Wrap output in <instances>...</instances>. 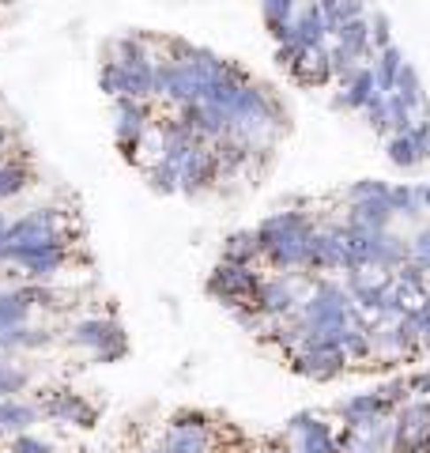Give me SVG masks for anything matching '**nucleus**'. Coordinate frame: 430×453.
<instances>
[{"instance_id":"obj_1","label":"nucleus","mask_w":430,"mask_h":453,"mask_svg":"<svg viewBox=\"0 0 430 453\" xmlns=\"http://www.w3.org/2000/svg\"><path fill=\"white\" fill-rule=\"evenodd\" d=\"M257 246H261V265L268 273H306L310 265V238L318 231V219L303 208L272 211L268 219L253 226Z\"/></svg>"},{"instance_id":"obj_2","label":"nucleus","mask_w":430,"mask_h":453,"mask_svg":"<svg viewBox=\"0 0 430 453\" xmlns=\"http://www.w3.org/2000/svg\"><path fill=\"white\" fill-rule=\"evenodd\" d=\"M215 449V427L204 412H174L163 427L159 442L143 453H211Z\"/></svg>"},{"instance_id":"obj_3","label":"nucleus","mask_w":430,"mask_h":453,"mask_svg":"<svg viewBox=\"0 0 430 453\" xmlns=\"http://www.w3.org/2000/svg\"><path fill=\"white\" fill-rule=\"evenodd\" d=\"M261 280H265V273L257 265H227V261H219L211 268V276H208V295L234 314V310H246L253 303Z\"/></svg>"},{"instance_id":"obj_4","label":"nucleus","mask_w":430,"mask_h":453,"mask_svg":"<svg viewBox=\"0 0 430 453\" xmlns=\"http://www.w3.org/2000/svg\"><path fill=\"white\" fill-rule=\"evenodd\" d=\"M306 273H355V261H351V246H348V226L343 219H328L318 223V231L310 238V265Z\"/></svg>"},{"instance_id":"obj_5","label":"nucleus","mask_w":430,"mask_h":453,"mask_svg":"<svg viewBox=\"0 0 430 453\" xmlns=\"http://www.w3.org/2000/svg\"><path fill=\"white\" fill-rule=\"evenodd\" d=\"M151 106L136 103V98H113V136H118V148L128 163L140 159L143 140L151 133Z\"/></svg>"},{"instance_id":"obj_6","label":"nucleus","mask_w":430,"mask_h":453,"mask_svg":"<svg viewBox=\"0 0 430 453\" xmlns=\"http://www.w3.org/2000/svg\"><path fill=\"white\" fill-rule=\"evenodd\" d=\"M72 344L88 348L98 363H113V359H121L125 351H128L121 325L110 321V318H88V321H80L76 329H72Z\"/></svg>"},{"instance_id":"obj_7","label":"nucleus","mask_w":430,"mask_h":453,"mask_svg":"<svg viewBox=\"0 0 430 453\" xmlns=\"http://www.w3.org/2000/svg\"><path fill=\"white\" fill-rule=\"evenodd\" d=\"M287 442H291V453H343L336 427L313 412H298L287 419Z\"/></svg>"},{"instance_id":"obj_8","label":"nucleus","mask_w":430,"mask_h":453,"mask_svg":"<svg viewBox=\"0 0 430 453\" xmlns=\"http://www.w3.org/2000/svg\"><path fill=\"white\" fill-rule=\"evenodd\" d=\"M287 363H291V371L298 378H310V381H333L351 366L348 351L333 348V344H306L303 351H295Z\"/></svg>"},{"instance_id":"obj_9","label":"nucleus","mask_w":430,"mask_h":453,"mask_svg":"<svg viewBox=\"0 0 430 453\" xmlns=\"http://www.w3.org/2000/svg\"><path fill=\"white\" fill-rule=\"evenodd\" d=\"M215 181H219V163H215V151L208 144H196L185 159L178 163V193H208Z\"/></svg>"},{"instance_id":"obj_10","label":"nucleus","mask_w":430,"mask_h":453,"mask_svg":"<svg viewBox=\"0 0 430 453\" xmlns=\"http://www.w3.org/2000/svg\"><path fill=\"white\" fill-rule=\"evenodd\" d=\"M393 223H396V211L389 193L363 196V201H351L343 208V226H351V231H393Z\"/></svg>"},{"instance_id":"obj_11","label":"nucleus","mask_w":430,"mask_h":453,"mask_svg":"<svg viewBox=\"0 0 430 453\" xmlns=\"http://www.w3.org/2000/svg\"><path fill=\"white\" fill-rule=\"evenodd\" d=\"M38 408H42V416H46V419H53V423H68V427H95V419H98V408L88 404L80 393H72V389H57V393H50Z\"/></svg>"},{"instance_id":"obj_12","label":"nucleus","mask_w":430,"mask_h":453,"mask_svg":"<svg viewBox=\"0 0 430 453\" xmlns=\"http://www.w3.org/2000/svg\"><path fill=\"white\" fill-rule=\"evenodd\" d=\"M291 42L298 50H325L333 42V31H328V19L318 0H306L298 4L295 12V23H291Z\"/></svg>"},{"instance_id":"obj_13","label":"nucleus","mask_w":430,"mask_h":453,"mask_svg":"<svg viewBox=\"0 0 430 453\" xmlns=\"http://www.w3.org/2000/svg\"><path fill=\"white\" fill-rule=\"evenodd\" d=\"M333 95V110H348V113H363V106L378 95V80H374V65H358L351 76H343L336 83Z\"/></svg>"},{"instance_id":"obj_14","label":"nucleus","mask_w":430,"mask_h":453,"mask_svg":"<svg viewBox=\"0 0 430 453\" xmlns=\"http://www.w3.org/2000/svg\"><path fill=\"white\" fill-rule=\"evenodd\" d=\"M385 416H393V408L385 404V396L378 389L355 393V396H348V401L336 404L340 427H363V423H374V419H385Z\"/></svg>"},{"instance_id":"obj_15","label":"nucleus","mask_w":430,"mask_h":453,"mask_svg":"<svg viewBox=\"0 0 430 453\" xmlns=\"http://www.w3.org/2000/svg\"><path fill=\"white\" fill-rule=\"evenodd\" d=\"M430 431V401L426 396H411L408 404H400L393 412V449L411 442Z\"/></svg>"},{"instance_id":"obj_16","label":"nucleus","mask_w":430,"mask_h":453,"mask_svg":"<svg viewBox=\"0 0 430 453\" xmlns=\"http://www.w3.org/2000/svg\"><path fill=\"white\" fill-rule=\"evenodd\" d=\"M295 83H303V88H325V83H333V65H328V46L325 50H306L298 61L287 68Z\"/></svg>"},{"instance_id":"obj_17","label":"nucleus","mask_w":430,"mask_h":453,"mask_svg":"<svg viewBox=\"0 0 430 453\" xmlns=\"http://www.w3.org/2000/svg\"><path fill=\"white\" fill-rule=\"evenodd\" d=\"M42 419V408L38 404H27V401H0V438H16V434H27Z\"/></svg>"},{"instance_id":"obj_18","label":"nucleus","mask_w":430,"mask_h":453,"mask_svg":"<svg viewBox=\"0 0 430 453\" xmlns=\"http://www.w3.org/2000/svg\"><path fill=\"white\" fill-rule=\"evenodd\" d=\"M333 42L340 50H348L351 57H358L363 65L374 61V42H370V16L366 19H351V23H340Z\"/></svg>"},{"instance_id":"obj_19","label":"nucleus","mask_w":430,"mask_h":453,"mask_svg":"<svg viewBox=\"0 0 430 453\" xmlns=\"http://www.w3.org/2000/svg\"><path fill=\"white\" fill-rule=\"evenodd\" d=\"M295 12H298V0H261V16H265V27H268V35L276 46L291 42Z\"/></svg>"},{"instance_id":"obj_20","label":"nucleus","mask_w":430,"mask_h":453,"mask_svg":"<svg viewBox=\"0 0 430 453\" xmlns=\"http://www.w3.org/2000/svg\"><path fill=\"white\" fill-rule=\"evenodd\" d=\"M219 261L227 265H257L261 268V246H257V231H234L223 238Z\"/></svg>"},{"instance_id":"obj_21","label":"nucleus","mask_w":430,"mask_h":453,"mask_svg":"<svg viewBox=\"0 0 430 453\" xmlns=\"http://www.w3.org/2000/svg\"><path fill=\"white\" fill-rule=\"evenodd\" d=\"M374 80H378V91L381 95H389L393 88H396V80H400V73H404V65H408V57H404V50L400 46H389V50H381V53H374Z\"/></svg>"},{"instance_id":"obj_22","label":"nucleus","mask_w":430,"mask_h":453,"mask_svg":"<svg viewBox=\"0 0 430 453\" xmlns=\"http://www.w3.org/2000/svg\"><path fill=\"white\" fill-rule=\"evenodd\" d=\"M389 95H396L400 103H404V106L415 113V118H423V113H430V110H426V91H423V80H419V73H415L411 65H404V73H400L396 88H393Z\"/></svg>"},{"instance_id":"obj_23","label":"nucleus","mask_w":430,"mask_h":453,"mask_svg":"<svg viewBox=\"0 0 430 453\" xmlns=\"http://www.w3.org/2000/svg\"><path fill=\"white\" fill-rule=\"evenodd\" d=\"M389 201H393V211H396V219H404V223H415V231L423 226V216H426V208L419 201V186H393L389 189Z\"/></svg>"},{"instance_id":"obj_24","label":"nucleus","mask_w":430,"mask_h":453,"mask_svg":"<svg viewBox=\"0 0 430 453\" xmlns=\"http://www.w3.org/2000/svg\"><path fill=\"white\" fill-rule=\"evenodd\" d=\"M385 159H389L396 170H415V166H423V155H419V148H415L411 133H393V136H385Z\"/></svg>"},{"instance_id":"obj_25","label":"nucleus","mask_w":430,"mask_h":453,"mask_svg":"<svg viewBox=\"0 0 430 453\" xmlns=\"http://www.w3.org/2000/svg\"><path fill=\"white\" fill-rule=\"evenodd\" d=\"M31 318L27 291H0V329H19Z\"/></svg>"},{"instance_id":"obj_26","label":"nucleus","mask_w":430,"mask_h":453,"mask_svg":"<svg viewBox=\"0 0 430 453\" xmlns=\"http://www.w3.org/2000/svg\"><path fill=\"white\" fill-rule=\"evenodd\" d=\"M393 280H396V288H400V291H408L415 303L430 295V276L423 273L419 265H411V261H408V265H400L396 273H393Z\"/></svg>"},{"instance_id":"obj_27","label":"nucleus","mask_w":430,"mask_h":453,"mask_svg":"<svg viewBox=\"0 0 430 453\" xmlns=\"http://www.w3.org/2000/svg\"><path fill=\"white\" fill-rule=\"evenodd\" d=\"M27 181H31V170L23 163H4L0 166V204L12 201V196H19L27 189Z\"/></svg>"},{"instance_id":"obj_28","label":"nucleus","mask_w":430,"mask_h":453,"mask_svg":"<svg viewBox=\"0 0 430 453\" xmlns=\"http://www.w3.org/2000/svg\"><path fill=\"white\" fill-rule=\"evenodd\" d=\"M363 118H366V125L374 129L378 136H393V121H389V95H374L370 103L363 106Z\"/></svg>"},{"instance_id":"obj_29","label":"nucleus","mask_w":430,"mask_h":453,"mask_svg":"<svg viewBox=\"0 0 430 453\" xmlns=\"http://www.w3.org/2000/svg\"><path fill=\"white\" fill-rule=\"evenodd\" d=\"M148 181H151L155 193H178V170L170 163H163V159L148 163Z\"/></svg>"},{"instance_id":"obj_30","label":"nucleus","mask_w":430,"mask_h":453,"mask_svg":"<svg viewBox=\"0 0 430 453\" xmlns=\"http://www.w3.org/2000/svg\"><path fill=\"white\" fill-rule=\"evenodd\" d=\"M374 389L385 396V404H389L393 412H396L400 404H408V401H411V389H408V378H404V374H396V378H389V381H381V386H374Z\"/></svg>"},{"instance_id":"obj_31","label":"nucleus","mask_w":430,"mask_h":453,"mask_svg":"<svg viewBox=\"0 0 430 453\" xmlns=\"http://www.w3.org/2000/svg\"><path fill=\"white\" fill-rule=\"evenodd\" d=\"M408 242H411V265H419L423 273L430 276V223H423Z\"/></svg>"},{"instance_id":"obj_32","label":"nucleus","mask_w":430,"mask_h":453,"mask_svg":"<svg viewBox=\"0 0 430 453\" xmlns=\"http://www.w3.org/2000/svg\"><path fill=\"white\" fill-rule=\"evenodd\" d=\"M370 42H374V53L396 46V42H393V27H389V16H385V12H374V19H370Z\"/></svg>"},{"instance_id":"obj_33","label":"nucleus","mask_w":430,"mask_h":453,"mask_svg":"<svg viewBox=\"0 0 430 453\" xmlns=\"http://www.w3.org/2000/svg\"><path fill=\"white\" fill-rule=\"evenodd\" d=\"M12 453H57L53 442H46V438H38V434H16L12 438Z\"/></svg>"},{"instance_id":"obj_34","label":"nucleus","mask_w":430,"mask_h":453,"mask_svg":"<svg viewBox=\"0 0 430 453\" xmlns=\"http://www.w3.org/2000/svg\"><path fill=\"white\" fill-rule=\"evenodd\" d=\"M378 193H389V186L385 181H378V178H363V181H355V186L343 193V201H363V196H378Z\"/></svg>"},{"instance_id":"obj_35","label":"nucleus","mask_w":430,"mask_h":453,"mask_svg":"<svg viewBox=\"0 0 430 453\" xmlns=\"http://www.w3.org/2000/svg\"><path fill=\"white\" fill-rule=\"evenodd\" d=\"M415 321H419V351L430 356V295L415 303Z\"/></svg>"},{"instance_id":"obj_36","label":"nucleus","mask_w":430,"mask_h":453,"mask_svg":"<svg viewBox=\"0 0 430 453\" xmlns=\"http://www.w3.org/2000/svg\"><path fill=\"white\" fill-rule=\"evenodd\" d=\"M370 8L366 0H336V23H351V19H366Z\"/></svg>"},{"instance_id":"obj_37","label":"nucleus","mask_w":430,"mask_h":453,"mask_svg":"<svg viewBox=\"0 0 430 453\" xmlns=\"http://www.w3.org/2000/svg\"><path fill=\"white\" fill-rule=\"evenodd\" d=\"M411 140H415V148H419L423 163H426L430 159V113H423V118L411 125Z\"/></svg>"},{"instance_id":"obj_38","label":"nucleus","mask_w":430,"mask_h":453,"mask_svg":"<svg viewBox=\"0 0 430 453\" xmlns=\"http://www.w3.org/2000/svg\"><path fill=\"white\" fill-rule=\"evenodd\" d=\"M408 389H411V396H426V401H430V366L408 374Z\"/></svg>"},{"instance_id":"obj_39","label":"nucleus","mask_w":430,"mask_h":453,"mask_svg":"<svg viewBox=\"0 0 430 453\" xmlns=\"http://www.w3.org/2000/svg\"><path fill=\"white\" fill-rule=\"evenodd\" d=\"M393 453H430V431L419 434V438H411V442H404V446H396Z\"/></svg>"}]
</instances>
